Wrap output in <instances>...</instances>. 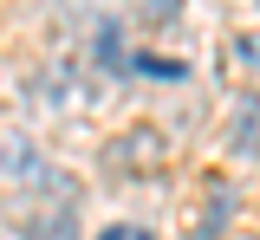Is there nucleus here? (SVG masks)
Here are the masks:
<instances>
[{
	"label": "nucleus",
	"mask_w": 260,
	"mask_h": 240,
	"mask_svg": "<svg viewBox=\"0 0 260 240\" xmlns=\"http://www.w3.org/2000/svg\"><path fill=\"white\" fill-rule=\"evenodd\" d=\"M228 149L234 156H260V91H241L228 104Z\"/></svg>",
	"instance_id": "obj_1"
},
{
	"label": "nucleus",
	"mask_w": 260,
	"mask_h": 240,
	"mask_svg": "<svg viewBox=\"0 0 260 240\" xmlns=\"http://www.w3.org/2000/svg\"><path fill=\"white\" fill-rule=\"evenodd\" d=\"M228 214H234V188H228V182H208V214H202V227H195V234L215 240V234L228 227Z\"/></svg>",
	"instance_id": "obj_2"
},
{
	"label": "nucleus",
	"mask_w": 260,
	"mask_h": 240,
	"mask_svg": "<svg viewBox=\"0 0 260 240\" xmlns=\"http://www.w3.org/2000/svg\"><path fill=\"white\" fill-rule=\"evenodd\" d=\"M130 71L162 78V85H176V78H182V65H176V59H156V52H130Z\"/></svg>",
	"instance_id": "obj_3"
},
{
	"label": "nucleus",
	"mask_w": 260,
	"mask_h": 240,
	"mask_svg": "<svg viewBox=\"0 0 260 240\" xmlns=\"http://www.w3.org/2000/svg\"><path fill=\"white\" fill-rule=\"evenodd\" d=\"M0 169H7V175H32V143H26V137L0 143Z\"/></svg>",
	"instance_id": "obj_4"
},
{
	"label": "nucleus",
	"mask_w": 260,
	"mask_h": 240,
	"mask_svg": "<svg viewBox=\"0 0 260 240\" xmlns=\"http://www.w3.org/2000/svg\"><path fill=\"white\" fill-rule=\"evenodd\" d=\"M137 13H143L150 26H176V20H182V0H137Z\"/></svg>",
	"instance_id": "obj_5"
},
{
	"label": "nucleus",
	"mask_w": 260,
	"mask_h": 240,
	"mask_svg": "<svg viewBox=\"0 0 260 240\" xmlns=\"http://www.w3.org/2000/svg\"><path fill=\"white\" fill-rule=\"evenodd\" d=\"M98 59H104L111 71L124 65V52H117V26H111V20H104V33H98ZM124 71H130V65H124Z\"/></svg>",
	"instance_id": "obj_6"
},
{
	"label": "nucleus",
	"mask_w": 260,
	"mask_h": 240,
	"mask_svg": "<svg viewBox=\"0 0 260 240\" xmlns=\"http://www.w3.org/2000/svg\"><path fill=\"white\" fill-rule=\"evenodd\" d=\"M72 227H78V221H72V208H65V214H52V221H46L32 240H72Z\"/></svg>",
	"instance_id": "obj_7"
},
{
	"label": "nucleus",
	"mask_w": 260,
	"mask_h": 240,
	"mask_svg": "<svg viewBox=\"0 0 260 240\" xmlns=\"http://www.w3.org/2000/svg\"><path fill=\"white\" fill-rule=\"evenodd\" d=\"M98 240H124V227H104V234H98Z\"/></svg>",
	"instance_id": "obj_8"
},
{
	"label": "nucleus",
	"mask_w": 260,
	"mask_h": 240,
	"mask_svg": "<svg viewBox=\"0 0 260 240\" xmlns=\"http://www.w3.org/2000/svg\"><path fill=\"white\" fill-rule=\"evenodd\" d=\"M124 240H150V234H143V227H130V234H124Z\"/></svg>",
	"instance_id": "obj_9"
}]
</instances>
